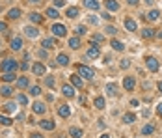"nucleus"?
I'll return each mask as SVG.
<instances>
[{"mask_svg": "<svg viewBox=\"0 0 162 138\" xmlns=\"http://www.w3.org/2000/svg\"><path fill=\"white\" fill-rule=\"evenodd\" d=\"M0 69H2L4 73H15L19 69V63L13 58H4L2 63H0Z\"/></svg>", "mask_w": 162, "mask_h": 138, "instance_id": "nucleus-1", "label": "nucleus"}, {"mask_svg": "<svg viewBox=\"0 0 162 138\" xmlns=\"http://www.w3.org/2000/svg\"><path fill=\"white\" fill-rule=\"evenodd\" d=\"M78 73H80L82 79H88V80H91V79L95 77V71H93L91 67H88V66H80V67H78Z\"/></svg>", "mask_w": 162, "mask_h": 138, "instance_id": "nucleus-2", "label": "nucleus"}, {"mask_svg": "<svg viewBox=\"0 0 162 138\" xmlns=\"http://www.w3.org/2000/svg\"><path fill=\"white\" fill-rule=\"evenodd\" d=\"M145 66H147V69H149L151 73H157V71H158V60L153 58V56H147V58H145Z\"/></svg>", "mask_w": 162, "mask_h": 138, "instance_id": "nucleus-3", "label": "nucleus"}, {"mask_svg": "<svg viewBox=\"0 0 162 138\" xmlns=\"http://www.w3.org/2000/svg\"><path fill=\"white\" fill-rule=\"evenodd\" d=\"M52 34H54V36H58V37H63V36L67 34V28L63 26V24H60V23H56V24L52 26Z\"/></svg>", "mask_w": 162, "mask_h": 138, "instance_id": "nucleus-4", "label": "nucleus"}, {"mask_svg": "<svg viewBox=\"0 0 162 138\" xmlns=\"http://www.w3.org/2000/svg\"><path fill=\"white\" fill-rule=\"evenodd\" d=\"M99 54H101L99 47H90L88 52H86V58H88V60H97V58H99Z\"/></svg>", "mask_w": 162, "mask_h": 138, "instance_id": "nucleus-5", "label": "nucleus"}, {"mask_svg": "<svg viewBox=\"0 0 162 138\" xmlns=\"http://www.w3.org/2000/svg\"><path fill=\"white\" fill-rule=\"evenodd\" d=\"M32 71H34V75H37V77H43L47 73V67L43 66V63H34L32 66Z\"/></svg>", "mask_w": 162, "mask_h": 138, "instance_id": "nucleus-6", "label": "nucleus"}, {"mask_svg": "<svg viewBox=\"0 0 162 138\" xmlns=\"http://www.w3.org/2000/svg\"><path fill=\"white\" fill-rule=\"evenodd\" d=\"M58 116H60V118H69V116H71L69 104H60V107H58Z\"/></svg>", "mask_w": 162, "mask_h": 138, "instance_id": "nucleus-7", "label": "nucleus"}, {"mask_svg": "<svg viewBox=\"0 0 162 138\" xmlns=\"http://www.w3.org/2000/svg\"><path fill=\"white\" fill-rule=\"evenodd\" d=\"M134 86H136V80H134L132 77H125V80H123V88L129 90V91H132Z\"/></svg>", "mask_w": 162, "mask_h": 138, "instance_id": "nucleus-8", "label": "nucleus"}, {"mask_svg": "<svg viewBox=\"0 0 162 138\" xmlns=\"http://www.w3.org/2000/svg\"><path fill=\"white\" fill-rule=\"evenodd\" d=\"M71 84H73L75 88H78V90L84 88V82H82V77L80 75H71Z\"/></svg>", "mask_w": 162, "mask_h": 138, "instance_id": "nucleus-9", "label": "nucleus"}, {"mask_svg": "<svg viewBox=\"0 0 162 138\" xmlns=\"http://www.w3.org/2000/svg\"><path fill=\"white\" fill-rule=\"evenodd\" d=\"M24 34H26L28 37H37V36H39V30H37L36 26H28V24H26V26H24Z\"/></svg>", "mask_w": 162, "mask_h": 138, "instance_id": "nucleus-10", "label": "nucleus"}, {"mask_svg": "<svg viewBox=\"0 0 162 138\" xmlns=\"http://www.w3.org/2000/svg\"><path fill=\"white\" fill-rule=\"evenodd\" d=\"M9 47H11V50H21V49H23V39H21L19 36L13 37V39H11V45H9Z\"/></svg>", "mask_w": 162, "mask_h": 138, "instance_id": "nucleus-11", "label": "nucleus"}, {"mask_svg": "<svg viewBox=\"0 0 162 138\" xmlns=\"http://www.w3.org/2000/svg\"><path fill=\"white\" fill-rule=\"evenodd\" d=\"M106 93L110 95V97H116V95H117V86H116L114 82H110V84H106Z\"/></svg>", "mask_w": 162, "mask_h": 138, "instance_id": "nucleus-12", "label": "nucleus"}, {"mask_svg": "<svg viewBox=\"0 0 162 138\" xmlns=\"http://www.w3.org/2000/svg\"><path fill=\"white\" fill-rule=\"evenodd\" d=\"M75 86H69V84H65V86H63L62 88V91H63V95H65V97H75V90H73Z\"/></svg>", "mask_w": 162, "mask_h": 138, "instance_id": "nucleus-13", "label": "nucleus"}, {"mask_svg": "<svg viewBox=\"0 0 162 138\" xmlns=\"http://www.w3.org/2000/svg\"><path fill=\"white\" fill-rule=\"evenodd\" d=\"M125 28H127L129 32H134V30L138 28V24H136V21H132V19H125Z\"/></svg>", "mask_w": 162, "mask_h": 138, "instance_id": "nucleus-14", "label": "nucleus"}, {"mask_svg": "<svg viewBox=\"0 0 162 138\" xmlns=\"http://www.w3.org/2000/svg\"><path fill=\"white\" fill-rule=\"evenodd\" d=\"M155 34H157V32H155L153 28H147V26L142 30V36H144V39H151V37H155Z\"/></svg>", "mask_w": 162, "mask_h": 138, "instance_id": "nucleus-15", "label": "nucleus"}, {"mask_svg": "<svg viewBox=\"0 0 162 138\" xmlns=\"http://www.w3.org/2000/svg\"><path fill=\"white\" fill-rule=\"evenodd\" d=\"M78 47H80V37L78 36L69 37V49H78Z\"/></svg>", "mask_w": 162, "mask_h": 138, "instance_id": "nucleus-16", "label": "nucleus"}, {"mask_svg": "<svg viewBox=\"0 0 162 138\" xmlns=\"http://www.w3.org/2000/svg\"><path fill=\"white\" fill-rule=\"evenodd\" d=\"M39 125H41V129H45V131H52L54 129V121L52 120H43Z\"/></svg>", "mask_w": 162, "mask_h": 138, "instance_id": "nucleus-17", "label": "nucleus"}, {"mask_svg": "<svg viewBox=\"0 0 162 138\" xmlns=\"http://www.w3.org/2000/svg\"><path fill=\"white\" fill-rule=\"evenodd\" d=\"M4 110H6L8 114H13V112L17 110V104H15V101H9V103H6V104H4Z\"/></svg>", "mask_w": 162, "mask_h": 138, "instance_id": "nucleus-18", "label": "nucleus"}, {"mask_svg": "<svg viewBox=\"0 0 162 138\" xmlns=\"http://www.w3.org/2000/svg\"><path fill=\"white\" fill-rule=\"evenodd\" d=\"M32 108H34V112H36V114H43V112H45V104L39 103V101H36L34 104H32Z\"/></svg>", "mask_w": 162, "mask_h": 138, "instance_id": "nucleus-19", "label": "nucleus"}, {"mask_svg": "<svg viewBox=\"0 0 162 138\" xmlns=\"http://www.w3.org/2000/svg\"><path fill=\"white\" fill-rule=\"evenodd\" d=\"M58 63H60V66H63V67H65V66H69V56L67 54H63V52H62V54H58Z\"/></svg>", "mask_w": 162, "mask_h": 138, "instance_id": "nucleus-20", "label": "nucleus"}, {"mask_svg": "<svg viewBox=\"0 0 162 138\" xmlns=\"http://www.w3.org/2000/svg\"><path fill=\"white\" fill-rule=\"evenodd\" d=\"M110 45H112V49H114V50H119V52H121V50H125V45L121 43V41H117V39H112V41H110Z\"/></svg>", "mask_w": 162, "mask_h": 138, "instance_id": "nucleus-21", "label": "nucleus"}, {"mask_svg": "<svg viewBox=\"0 0 162 138\" xmlns=\"http://www.w3.org/2000/svg\"><path fill=\"white\" fill-rule=\"evenodd\" d=\"M104 4H106V8L110 9V11H117V9H119V4H117L116 0H106Z\"/></svg>", "mask_w": 162, "mask_h": 138, "instance_id": "nucleus-22", "label": "nucleus"}, {"mask_svg": "<svg viewBox=\"0 0 162 138\" xmlns=\"http://www.w3.org/2000/svg\"><path fill=\"white\" fill-rule=\"evenodd\" d=\"M84 6L88 9H99V2L97 0H84Z\"/></svg>", "mask_w": 162, "mask_h": 138, "instance_id": "nucleus-23", "label": "nucleus"}, {"mask_svg": "<svg viewBox=\"0 0 162 138\" xmlns=\"http://www.w3.org/2000/svg\"><path fill=\"white\" fill-rule=\"evenodd\" d=\"M0 93H2L4 97H9V95H13V88L6 84V86H2V88H0Z\"/></svg>", "mask_w": 162, "mask_h": 138, "instance_id": "nucleus-24", "label": "nucleus"}, {"mask_svg": "<svg viewBox=\"0 0 162 138\" xmlns=\"http://www.w3.org/2000/svg\"><path fill=\"white\" fill-rule=\"evenodd\" d=\"M8 17H9V19H19V17H21V9H19V8H11V9L8 11Z\"/></svg>", "mask_w": 162, "mask_h": 138, "instance_id": "nucleus-25", "label": "nucleus"}, {"mask_svg": "<svg viewBox=\"0 0 162 138\" xmlns=\"http://www.w3.org/2000/svg\"><path fill=\"white\" fill-rule=\"evenodd\" d=\"M69 134L73 136V138H82V129H78V127H71V131H69Z\"/></svg>", "mask_w": 162, "mask_h": 138, "instance_id": "nucleus-26", "label": "nucleus"}, {"mask_svg": "<svg viewBox=\"0 0 162 138\" xmlns=\"http://www.w3.org/2000/svg\"><path fill=\"white\" fill-rule=\"evenodd\" d=\"M123 121H125L127 125L134 123V121H136V114H131V112H129V114H125V116H123Z\"/></svg>", "mask_w": 162, "mask_h": 138, "instance_id": "nucleus-27", "label": "nucleus"}, {"mask_svg": "<svg viewBox=\"0 0 162 138\" xmlns=\"http://www.w3.org/2000/svg\"><path fill=\"white\" fill-rule=\"evenodd\" d=\"M93 104H95V108H104L106 107V101H104V97H95Z\"/></svg>", "mask_w": 162, "mask_h": 138, "instance_id": "nucleus-28", "label": "nucleus"}, {"mask_svg": "<svg viewBox=\"0 0 162 138\" xmlns=\"http://www.w3.org/2000/svg\"><path fill=\"white\" fill-rule=\"evenodd\" d=\"M30 21L32 23H36V24H39V23H43V15H39V13H30Z\"/></svg>", "mask_w": 162, "mask_h": 138, "instance_id": "nucleus-29", "label": "nucleus"}, {"mask_svg": "<svg viewBox=\"0 0 162 138\" xmlns=\"http://www.w3.org/2000/svg\"><path fill=\"white\" fill-rule=\"evenodd\" d=\"M158 17H160V11H158V9H151V11L147 13V19H149V21H158Z\"/></svg>", "mask_w": 162, "mask_h": 138, "instance_id": "nucleus-30", "label": "nucleus"}, {"mask_svg": "<svg viewBox=\"0 0 162 138\" xmlns=\"http://www.w3.org/2000/svg\"><path fill=\"white\" fill-rule=\"evenodd\" d=\"M65 15H67L69 19H77V17H78V8H69Z\"/></svg>", "mask_w": 162, "mask_h": 138, "instance_id": "nucleus-31", "label": "nucleus"}, {"mask_svg": "<svg viewBox=\"0 0 162 138\" xmlns=\"http://www.w3.org/2000/svg\"><path fill=\"white\" fill-rule=\"evenodd\" d=\"M0 79H2L4 82H13V80H15V73H4Z\"/></svg>", "mask_w": 162, "mask_h": 138, "instance_id": "nucleus-32", "label": "nucleus"}, {"mask_svg": "<svg viewBox=\"0 0 162 138\" xmlns=\"http://www.w3.org/2000/svg\"><path fill=\"white\" fill-rule=\"evenodd\" d=\"M47 15H49L50 19H56V17H60V13H58V9H56V8H49V9H47Z\"/></svg>", "mask_w": 162, "mask_h": 138, "instance_id": "nucleus-33", "label": "nucleus"}, {"mask_svg": "<svg viewBox=\"0 0 162 138\" xmlns=\"http://www.w3.org/2000/svg\"><path fill=\"white\" fill-rule=\"evenodd\" d=\"M41 45H43V49H47V50H49V49H52L56 43H54V39H43V43H41Z\"/></svg>", "mask_w": 162, "mask_h": 138, "instance_id": "nucleus-34", "label": "nucleus"}, {"mask_svg": "<svg viewBox=\"0 0 162 138\" xmlns=\"http://www.w3.org/2000/svg\"><path fill=\"white\" fill-rule=\"evenodd\" d=\"M17 86H19V88H28V79H26V77H21V79L17 80Z\"/></svg>", "mask_w": 162, "mask_h": 138, "instance_id": "nucleus-35", "label": "nucleus"}, {"mask_svg": "<svg viewBox=\"0 0 162 138\" xmlns=\"http://www.w3.org/2000/svg\"><path fill=\"white\" fill-rule=\"evenodd\" d=\"M0 123L6 125V127H9V125H13V120H9L8 116H0Z\"/></svg>", "mask_w": 162, "mask_h": 138, "instance_id": "nucleus-36", "label": "nucleus"}, {"mask_svg": "<svg viewBox=\"0 0 162 138\" xmlns=\"http://www.w3.org/2000/svg\"><path fill=\"white\" fill-rule=\"evenodd\" d=\"M153 131H155V125H145L142 129V134H151Z\"/></svg>", "mask_w": 162, "mask_h": 138, "instance_id": "nucleus-37", "label": "nucleus"}, {"mask_svg": "<svg viewBox=\"0 0 162 138\" xmlns=\"http://www.w3.org/2000/svg\"><path fill=\"white\" fill-rule=\"evenodd\" d=\"M17 101H19L21 104H28V97H26V95H23V93L17 95Z\"/></svg>", "mask_w": 162, "mask_h": 138, "instance_id": "nucleus-38", "label": "nucleus"}, {"mask_svg": "<svg viewBox=\"0 0 162 138\" xmlns=\"http://www.w3.org/2000/svg\"><path fill=\"white\" fill-rule=\"evenodd\" d=\"M45 86H49V88L54 86V77H52V75H49V77L45 79Z\"/></svg>", "mask_w": 162, "mask_h": 138, "instance_id": "nucleus-39", "label": "nucleus"}, {"mask_svg": "<svg viewBox=\"0 0 162 138\" xmlns=\"http://www.w3.org/2000/svg\"><path fill=\"white\" fill-rule=\"evenodd\" d=\"M37 54H39V58H43V60H45V58L49 56V52H47V49H43V47H41V49H39V52H37Z\"/></svg>", "mask_w": 162, "mask_h": 138, "instance_id": "nucleus-40", "label": "nucleus"}, {"mask_svg": "<svg viewBox=\"0 0 162 138\" xmlns=\"http://www.w3.org/2000/svg\"><path fill=\"white\" fill-rule=\"evenodd\" d=\"M39 93H41V88H39V86H32L30 95H39Z\"/></svg>", "mask_w": 162, "mask_h": 138, "instance_id": "nucleus-41", "label": "nucleus"}, {"mask_svg": "<svg viewBox=\"0 0 162 138\" xmlns=\"http://www.w3.org/2000/svg\"><path fill=\"white\" fill-rule=\"evenodd\" d=\"M104 30H106V34H110V36H114V34H116V32H117V30H116V28H114L112 24H108V26H106Z\"/></svg>", "mask_w": 162, "mask_h": 138, "instance_id": "nucleus-42", "label": "nucleus"}, {"mask_svg": "<svg viewBox=\"0 0 162 138\" xmlns=\"http://www.w3.org/2000/svg\"><path fill=\"white\" fill-rule=\"evenodd\" d=\"M119 66H121V67H123V69H127V67H129V66H131V62H129V60H127V58H123V60H121V63H119Z\"/></svg>", "mask_w": 162, "mask_h": 138, "instance_id": "nucleus-43", "label": "nucleus"}, {"mask_svg": "<svg viewBox=\"0 0 162 138\" xmlns=\"http://www.w3.org/2000/svg\"><path fill=\"white\" fill-rule=\"evenodd\" d=\"M65 6V0H54V8H62Z\"/></svg>", "mask_w": 162, "mask_h": 138, "instance_id": "nucleus-44", "label": "nucleus"}, {"mask_svg": "<svg viewBox=\"0 0 162 138\" xmlns=\"http://www.w3.org/2000/svg\"><path fill=\"white\" fill-rule=\"evenodd\" d=\"M93 41H97V43H99V41H104L103 34H95V36H93Z\"/></svg>", "mask_w": 162, "mask_h": 138, "instance_id": "nucleus-45", "label": "nucleus"}, {"mask_svg": "<svg viewBox=\"0 0 162 138\" xmlns=\"http://www.w3.org/2000/svg\"><path fill=\"white\" fill-rule=\"evenodd\" d=\"M77 34H78V36L86 34V26H78V28H77Z\"/></svg>", "mask_w": 162, "mask_h": 138, "instance_id": "nucleus-46", "label": "nucleus"}, {"mask_svg": "<svg viewBox=\"0 0 162 138\" xmlns=\"http://www.w3.org/2000/svg\"><path fill=\"white\" fill-rule=\"evenodd\" d=\"M129 104H131V107L132 108H136V107H140V101H136V99H132L131 103H129Z\"/></svg>", "mask_w": 162, "mask_h": 138, "instance_id": "nucleus-47", "label": "nucleus"}, {"mask_svg": "<svg viewBox=\"0 0 162 138\" xmlns=\"http://www.w3.org/2000/svg\"><path fill=\"white\" fill-rule=\"evenodd\" d=\"M103 19H106V21H112V15L108 13V11H104V13H103Z\"/></svg>", "mask_w": 162, "mask_h": 138, "instance_id": "nucleus-48", "label": "nucleus"}, {"mask_svg": "<svg viewBox=\"0 0 162 138\" xmlns=\"http://www.w3.org/2000/svg\"><path fill=\"white\" fill-rule=\"evenodd\" d=\"M90 23L91 24H99V19H97V17H90Z\"/></svg>", "mask_w": 162, "mask_h": 138, "instance_id": "nucleus-49", "label": "nucleus"}, {"mask_svg": "<svg viewBox=\"0 0 162 138\" xmlns=\"http://www.w3.org/2000/svg\"><path fill=\"white\" fill-rule=\"evenodd\" d=\"M21 69H23V71H26L28 69V62H23V63H21V66H19Z\"/></svg>", "mask_w": 162, "mask_h": 138, "instance_id": "nucleus-50", "label": "nucleus"}, {"mask_svg": "<svg viewBox=\"0 0 162 138\" xmlns=\"http://www.w3.org/2000/svg\"><path fill=\"white\" fill-rule=\"evenodd\" d=\"M157 114H158V116H162V103H160V104H157Z\"/></svg>", "mask_w": 162, "mask_h": 138, "instance_id": "nucleus-51", "label": "nucleus"}, {"mask_svg": "<svg viewBox=\"0 0 162 138\" xmlns=\"http://www.w3.org/2000/svg\"><path fill=\"white\" fill-rule=\"evenodd\" d=\"M8 30V26H6V23H0V32H6Z\"/></svg>", "mask_w": 162, "mask_h": 138, "instance_id": "nucleus-52", "label": "nucleus"}, {"mask_svg": "<svg viewBox=\"0 0 162 138\" xmlns=\"http://www.w3.org/2000/svg\"><path fill=\"white\" fill-rule=\"evenodd\" d=\"M30 138H43V134H37V133H32Z\"/></svg>", "mask_w": 162, "mask_h": 138, "instance_id": "nucleus-53", "label": "nucleus"}, {"mask_svg": "<svg viewBox=\"0 0 162 138\" xmlns=\"http://www.w3.org/2000/svg\"><path fill=\"white\" fill-rule=\"evenodd\" d=\"M127 2H129V4H131V6H136V4L140 2V0H127Z\"/></svg>", "mask_w": 162, "mask_h": 138, "instance_id": "nucleus-54", "label": "nucleus"}, {"mask_svg": "<svg viewBox=\"0 0 162 138\" xmlns=\"http://www.w3.org/2000/svg\"><path fill=\"white\" fill-rule=\"evenodd\" d=\"M30 4H41V0H28Z\"/></svg>", "mask_w": 162, "mask_h": 138, "instance_id": "nucleus-55", "label": "nucleus"}, {"mask_svg": "<svg viewBox=\"0 0 162 138\" xmlns=\"http://www.w3.org/2000/svg\"><path fill=\"white\" fill-rule=\"evenodd\" d=\"M155 36H157L158 39H162V30H158V32H157V34H155Z\"/></svg>", "mask_w": 162, "mask_h": 138, "instance_id": "nucleus-56", "label": "nucleus"}, {"mask_svg": "<svg viewBox=\"0 0 162 138\" xmlns=\"http://www.w3.org/2000/svg\"><path fill=\"white\" fill-rule=\"evenodd\" d=\"M144 2H145V4H149V6H153V2H155V0H144Z\"/></svg>", "mask_w": 162, "mask_h": 138, "instance_id": "nucleus-57", "label": "nucleus"}, {"mask_svg": "<svg viewBox=\"0 0 162 138\" xmlns=\"http://www.w3.org/2000/svg\"><path fill=\"white\" fill-rule=\"evenodd\" d=\"M158 91H160V93H162V80H160V82H158Z\"/></svg>", "mask_w": 162, "mask_h": 138, "instance_id": "nucleus-58", "label": "nucleus"}, {"mask_svg": "<svg viewBox=\"0 0 162 138\" xmlns=\"http://www.w3.org/2000/svg\"><path fill=\"white\" fill-rule=\"evenodd\" d=\"M99 138H110V136H108V134H101Z\"/></svg>", "mask_w": 162, "mask_h": 138, "instance_id": "nucleus-59", "label": "nucleus"}, {"mask_svg": "<svg viewBox=\"0 0 162 138\" xmlns=\"http://www.w3.org/2000/svg\"><path fill=\"white\" fill-rule=\"evenodd\" d=\"M0 45H2V43H0Z\"/></svg>", "mask_w": 162, "mask_h": 138, "instance_id": "nucleus-60", "label": "nucleus"}]
</instances>
